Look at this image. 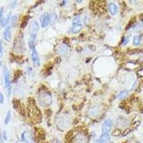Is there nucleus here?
<instances>
[{
  "label": "nucleus",
  "mask_w": 143,
  "mask_h": 143,
  "mask_svg": "<svg viewBox=\"0 0 143 143\" xmlns=\"http://www.w3.org/2000/svg\"><path fill=\"white\" fill-rule=\"evenodd\" d=\"M140 36L139 35H136L134 36V39H133V45L135 46H138L140 45Z\"/></svg>",
  "instance_id": "19"
},
{
  "label": "nucleus",
  "mask_w": 143,
  "mask_h": 143,
  "mask_svg": "<svg viewBox=\"0 0 143 143\" xmlns=\"http://www.w3.org/2000/svg\"><path fill=\"white\" fill-rule=\"evenodd\" d=\"M108 10L112 15H115L117 13V7L115 3L110 2L108 4Z\"/></svg>",
  "instance_id": "12"
},
{
  "label": "nucleus",
  "mask_w": 143,
  "mask_h": 143,
  "mask_svg": "<svg viewBox=\"0 0 143 143\" xmlns=\"http://www.w3.org/2000/svg\"><path fill=\"white\" fill-rule=\"evenodd\" d=\"M39 31V24L36 21H32L30 25V32L31 34H36V32Z\"/></svg>",
  "instance_id": "10"
},
{
  "label": "nucleus",
  "mask_w": 143,
  "mask_h": 143,
  "mask_svg": "<svg viewBox=\"0 0 143 143\" xmlns=\"http://www.w3.org/2000/svg\"><path fill=\"white\" fill-rule=\"evenodd\" d=\"M51 22V16L48 14H42L40 17V24L42 28L47 27Z\"/></svg>",
  "instance_id": "5"
},
{
  "label": "nucleus",
  "mask_w": 143,
  "mask_h": 143,
  "mask_svg": "<svg viewBox=\"0 0 143 143\" xmlns=\"http://www.w3.org/2000/svg\"><path fill=\"white\" fill-rule=\"evenodd\" d=\"M11 111L10 110H9L7 113V115H6L5 119H4V125H8L9 123V122L11 120Z\"/></svg>",
  "instance_id": "16"
},
{
  "label": "nucleus",
  "mask_w": 143,
  "mask_h": 143,
  "mask_svg": "<svg viewBox=\"0 0 143 143\" xmlns=\"http://www.w3.org/2000/svg\"><path fill=\"white\" fill-rule=\"evenodd\" d=\"M31 57H32V62H33V64H34V66H35V67H39V65H40L39 57L35 48L32 50Z\"/></svg>",
  "instance_id": "7"
},
{
  "label": "nucleus",
  "mask_w": 143,
  "mask_h": 143,
  "mask_svg": "<svg viewBox=\"0 0 143 143\" xmlns=\"http://www.w3.org/2000/svg\"><path fill=\"white\" fill-rule=\"evenodd\" d=\"M133 29L135 31H139L143 28V22H138L133 25Z\"/></svg>",
  "instance_id": "17"
},
{
  "label": "nucleus",
  "mask_w": 143,
  "mask_h": 143,
  "mask_svg": "<svg viewBox=\"0 0 143 143\" xmlns=\"http://www.w3.org/2000/svg\"><path fill=\"white\" fill-rule=\"evenodd\" d=\"M79 22H80V17L78 16V17H75V18L74 19V20H73V22H72V24H74V25H76V24H80Z\"/></svg>",
  "instance_id": "21"
},
{
  "label": "nucleus",
  "mask_w": 143,
  "mask_h": 143,
  "mask_svg": "<svg viewBox=\"0 0 143 143\" xmlns=\"http://www.w3.org/2000/svg\"><path fill=\"white\" fill-rule=\"evenodd\" d=\"M3 55V45H2V41L0 40V57H2Z\"/></svg>",
  "instance_id": "24"
},
{
  "label": "nucleus",
  "mask_w": 143,
  "mask_h": 143,
  "mask_svg": "<svg viewBox=\"0 0 143 143\" xmlns=\"http://www.w3.org/2000/svg\"><path fill=\"white\" fill-rule=\"evenodd\" d=\"M2 137L3 139H4V140H7L8 138H7V132H6V131H3Z\"/></svg>",
  "instance_id": "25"
},
{
  "label": "nucleus",
  "mask_w": 143,
  "mask_h": 143,
  "mask_svg": "<svg viewBox=\"0 0 143 143\" xmlns=\"http://www.w3.org/2000/svg\"><path fill=\"white\" fill-rule=\"evenodd\" d=\"M109 139H110V137H109V134H102V133L101 137L100 138V139L97 141V143H108L109 141Z\"/></svg>",
  "instance_id": "13"
},
{
  "label": "nucleus",
  "mask_w": 143,
  "mask_h": 143,
  "mask_svg": "<svg viewBox=\"0 0 143 143\" xmlns=\"http://www.w3.org/2000/svg\"><path fill=\"white\" fill-rule=\"evenodd\" d=\"M73 143H88L87 136L82 131H77L72 136Z\"/></svg>",
  "instance_id": "3"
},
{
  "label": "nucleus",
  "mask_w": 143,
  "mask_h": 143,
  "mask_svg": "<svg viewBox=\"0 0 143 143\" xmlns=\"http://www.w3.org/2000/svg\"><path fill=\"white\" fill-rule=\"evenodd\" d=\"M128 93H129V91H127V90H122V91H121V92L118 93L117 99L120 100H122L126 98L127 96L128 95Z\"/></svg>",
  "instance_id": "14"
},
{
  "label": "nucleus",
  "mask_w": 143,
  "mask_h": 143,
  "mask_svg": "<svg viewBox=\"0 0 143 143\" xmlns=\"http://www.w3.org/2000/svg\"><path fill=\"white\" fill-rule=\"evenodd\" d=\"M37 100L40 106L49 107L52 102V95L47 90H40L37 95Z\"/></svg>",
  "instance_id": "1"
},
{
  "label": "nucleus",
  "mask_w": 143,
  "mask_h": 143,
  "mask_svg": "<svg viewBox=\"0 0 143 143\" xmlns=\"http://www.w3.org/2000/svg\"><path fill=\"white\" fill-rule=\"evenodd\" d=\"M112 127V121L110 119H107L104 121L102 125V134H109Z\"/></svg>",
  "instance_id": "4"
},
{
  "label": "nucleus",
  "mask_w": 143,
  "mask_h": 143,
  "mask_svg": "<svg viewBox=\"0 0 143 143\" xmlns=\"http://www.w3.org/2000/svg\"><path fill=\"white\" fill-rule=\"evenodd\" d=\"M17 20H18V17H17V15H14V16H12L11 17V21H10V22H11V27H16L17 24Z\"/></svg>",
  "instance_id": "18"
},
{
  "label": "nucleus",
  "mask_w": 143,
  "mask_h": 143,
  "mask_svg": "<svg viewBox=\"0 0 143 143\" xmlns=\"http://www.w3.org/2000/svg\"><path fill=\"white\" fill-rule=\"evenodd\" d=\"M3 11H4V7H0V20L2 19V17Z\"/></svg>",
  "instance_id": "27"
},
{
  "label": "nucleus",
  "mask_w": 143,
  "mask_h": 143,
  "mask_svg": "<svg viewBox=\"0 0 143 143\" xmlns=\"http://www.w3.org/2000/svg\"><path fill=\"white\" fill-rule=\"evenodd\" d=\"M11 27H10V26H7V27H6L4 30L3 32V37L6 41L9 42L11 40Z\"/></svg>",
  "instance_id": "9"
},
{
  "label": "nucleus",
  "mask_w": 143,
  "mask_h": 143,
  "mask_svg": "<svg viewBox=\"0 0 143 143\" xmlns=\"http://www.w3.org/2000/svg\"><path fill=\"white\" fill-rule=\"evenodd\" d=\"M67 48L66 47L65 45H63L62 47H61V49H59V52H60L62 54L66 53V52H67Z\"/></svg>",
  "instance_id": "22"
},
{
  "label": "nucleus",
  "mask_w": 143,
  "mask_h": 143,
  "mask_svg": "<svg viewBox=\"0 0 143 143\" xmlns=\"http://www.w3.org/2000/svg\"><path fill=\"white\" fill-rule=\"evenodd\" d=\"M57 143H61V142H60V141H57Z\"/></svg>",
  "instance_id": "30"
},
{
  "label": "nucleus",
  "mask_w": 143,
  "mask_h": 143,
  "mask_svg": "<svg viewBox=\"0 0 143 143\" xmlns=\"http://www.w3.org/2000/svg\"><path fill=\"white\" fill-rule=\"evenodd\" d=\"M17 1H13V2H11L10 4H9V7H11V9H14L16 6H17Z\"/></svg>",
  "instance_id": "23"
},
{
  "label": "nucleus",
  "mask_w": 143,
  "mask_h": 143,
  "mask_svg": "<svg viewBox=\"0 0 143 143\" xmlns=\"http://www.w3.org/2000/svg\"><path fill=\"white\" fill-rule=\"evenodd\" d=\"M129 42V38L128 37H126V38H124V41H123V45H127V43Z\"/></svg>",
  "instance_id": "28"
},
{
  "label": "nucleus",
  "mask_w": 143,
  "mask_h": 143,
  "mask_svg": "<svg viewBox=\"0 0 143 143\" xmlns=\"http://www.w3.org/2000/svg\"><path fill=\"white\" fill-rule=\"evenodd\" d=\"M27 74L30 77H33L34 75V72L32 67H27Z\"/></svg>",
  "instance_id": "20"
},
{
  "label": "nucleus",
  "mask_w": 143,
  "mask_h": 143,
  "mask_svg": "<svg viewBox=\"0 0 143 143\" xmlns=\"http://www.w3.org/2000/svg\"><path fill=\"white\" fill-rule=\"evenodd\" d=\"M2 66V60L0 59V67H1Z\"/></svg>",
  "instance_id": "29"
},
{
  "label": "nucleus",
  "mask_w": 143,
  "mask_h": 143,
  "mask_svg": "<svg viewBox=\"0 0 143 143\" xmlns=\"http://www.w3.org/2000/svg\"><path fill=\"white\" fill-rule=\"evenodd\" d=\"M82 29V24H78L73 26L71 31H72V33H73V34H77V33H79V32L81 31Z\"/></svg>",
  "instance_id": "15"
},
{
  "label": "nucleus",
  "mask_w": 143,
  "mask_h": 143,
  "mask_svg": "<svg viewBox=\"0 0 143 143\" xmlns=\"http://www.w3.org/2000/svg\"><path fill=\"white\" fill-rule=\"evenodd\" d=\"M29 108H30L29 109V115H31L32 118H33L35 122H39L41 121V120H42L41 113H40L39 109L37 108L34 101H32V102L30 103Z\"/></svg>",
  "instance_id": "2"
},
{
  "label": "nucleus",
  "mask_w": 143,
  "mask_h": 143,
  "mask_svg": "<svg viewBox=\"0 0 143 143\" xmlns=\"http://www.w3.org/2000/svg\"><path fill=\"white\" fill-rule=\"evenodd\" d=\"M36 34H30V37L29 39V47L32 50L34 49V47H35V42H36Z\"/></svg>",
  "instance_id": "11"
},
{
  "label": "nucleus",
  "mask_w": 143,
  "mask_h": 143,
  "mask_svg": "<svg viewBox=\"0 0 143 143\" xmlns=\"http://www.w3.org/2000/svg\"><path fill=\"white\" fill-rule=\"evenodd\" d=\"M3 102H4V96L0 92V104H2Z\"/></svg>",
  "instance_id": "26"
},
{
  "label": "nucleus",
  "mask_w": 143,
  "mask_h": 143,
  "mask_svg": "<svg viewBox=\"0 0 143 143\" xmlns=\"http://www.w3.org/2000/svg\"><path fill=\"white\" fill-rule=\"evenodd\" d=\"M22 141L25 142L26 143H32L33 142V137L29 131H24L23 132L22 135Z\"/></svg>",
  "instance_id": "8"
},
{
  "label": "nucleus",
  "mask_w": 143,
  "mask_h": 143,
  "mask_svg": "<svg viewBox=\"0 0 143 143\" xmlns=\"http://www.w3.org/2000/svg\"><path fill=\"white\" fill-rule=\"evenodd\" d=\"M3 77H4V85L7 88L11 87V81L9 77V73L7 67L3 68Z\"/></svg>",
  "instance_id": "6"
}]
</instances>
